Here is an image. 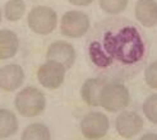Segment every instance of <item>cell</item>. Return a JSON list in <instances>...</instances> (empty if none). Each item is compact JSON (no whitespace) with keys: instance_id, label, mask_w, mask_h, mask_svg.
<instances>
[{"instance_id":"1","label":"cell","mask_w":157,"mask_h":140,"mask_svg":"<svg viewBox=\"0 0 157 140\" xmlns=\"http://www.w3.org/2000/svg\"><path fill=\"white\" fill-rule=\"evenodd\" d=\"M91 66L106 82L133 79L148 57V42L137 24L127 18H106L96 24L87 38Z\"/></svg>"},{"instance_id":"2","label":"cell","mask_w":157,"mask_h":140,"mask_svg":"<svg viewBox=\"0 0 157 140\" xmlns=\"http://www.w3.org/2000/svg\"><path fill=\"white\" fill-rule=\"evenodd\" d=\"M15 110L23 117L40 116L46 108V97L36 87H26L21 89L14 98Z\"/></svg>"},{"instance_id":"3","label":"cell","mask_w":157,"mask_h":140,"mask_svg":"<svg viewBox=\"0 0 157 140\" xmlns=\"http://www.w3.org/2000/svg\"><path fill=\"white\" fill-rule=\"evenodd\" d=\"M130 103V93L121 82H105L100 93V106L107 112H120Z\"/></svg>"},{"instance_id":"4","label":"cell","mask_w":157,"mask_h":140,"mask_svg":"<svg viewBox=\"0 0 157 140\" xmlns=\"http://www.w3.org/2000/svg\"><path fill=\"white\" fill-rule=\"evenodd\" d=\"M27 24L33 33L46 36L54 32L58 27V14L52 8L46 5H37L29 10Z\"/></svg>"},{"instance_id":"5","label":"cell","mask_w":157,"mask_h":140,"mask_svg":"<svg viewBox=\"0 0 157 140\" xmlns=\"http://www.w3.org/2000/svg\"><path fill=\"white\" fill-rule=\"evenodd\" d=\"M91 19L84 12L69 10L60 19V32L68 38H81L90 32Z\"/></svg>"},{"instance_id":"6","label":"cell","mask_w":157,"mask_h":140,"mask_svg":"<svg viewBox=\"0 0 157 140\" xmlns=\"http://www.w3.org/2000/svg\"><path fill=\"white\" fill-rule=\"evenodd\" d=\"M79 127L82 135L87 140H100L109 133L110 121L104 112L91 111L83 116Z\"/></svg>"},{"instance_id":"7","label":"cell","mask_w":157,"mask_h":140,"mask_svg":"<svg viewBox=\"0 0 157 140\" xmlns=\"http://www.w3.org/2000/svg\"><path fill=\"white\" fill-rule=\"evenodd\" d=\"M65 68L56 61L48 60L37 69V80L46 89H58L65 79Z\"/></svg>"},{"instance_id":"8","label":"cell","mask_w":157,"mask_h":140,"mask_svg":"<svg viewBox=\"0 0 157 140\" xmlns=\"http://www.w3.org/2000/svg\"><path fill=\"white\" fill-rule=\"evenodd\" d=\"M143 119L134 111L123 110L115 119V129L119 136L124 139H132L140 134L143 130Z\"/></svg>"},{"instance_id":"9","label":"cell","mask_w":157,"mask_h":140,"mask_svg":"<svg viewBox=\"0 0 157 140\" xmlns=\"http://www.w3.org/2000/svg\"><path fill=\"white\" fill-rule=\"evenodd\" d=\"M46 59L56 61L65 69H70L77 59V52L72 43L67 41H54L46 50Z\"/></svg>"},{"instance_id":"10","label":"cell","mask_w":157,"mask_h":140,"mask_svg":"<svg viewBox=\"0 0 157 140\" xmlns=\"http://www.w3.org/2000/svg\"><path fill=\"white\" fill-rule=\"evenodd\" d=\"M25 70L18 64H8L0 68V89L14 92L25 82Z\"/></svg>"},{"instance_id":"11","label":"cell","mask_w":157,"mask_h":140,"mask_svg":"<svg viewBox=\"0 0 157 140\" xmlns=\"http://www.w3.org/2000/svg\"><path fill=\"white\" fill-rule=\"evenodd\" d=\"M136 19L146 28L157 26V2L156 0H138L134 5Z\"/></svg>"},{"instance_id":"12","label":"cell","mask_w":157,"mask_h":140,"mask_svg":"<svg viewBox=\"0 0 157 140\" xmlns=\"http://www.w3.org/2000/svg\"><path fill=\"white\" fill-rule=\"evenodd\" d=\"M105 82L106 80L100 76L88 78V79L84 80L81 88V97L87 106L90 107L100 106V93H101V89H102Z\"/></svg>"},{"instance_id":"13","label":"cell","mask_w":157,"mask_h":140,"mask_svg":"<svg viewBox=\"0 0 157 140\" xmlns=\"http://www.w3.org/2000/svg\"><path fill=\"white\" fill-rule=\"evenodd\" d=\"M19 50V38L12 29H0V60L13 59Z\"/></svg>"},{"instance_id":"14","label":"cell","mask_w":157,"mask_h":140,"mask_svg":"<svg viewBox=\"0 0 157 140\" xmlns=\"http://www.w3.org/2000/svg\"><path fill=\"white\" fill-rule=\"evenodd\" d=\"M19 122L14 112L8 108H0V139H8L17 134Z\"/></svg>"},{"instance_id":"15","label":"cell","mask_w":157,"mask_h":140,"mask_svg":"<svg viewBox=\"0 0 157 140\" xmlns=\"http://www.w3.org/2000/svg\"><path fill=\"white\" fill-rule=\"evenodd\" d=\"M21 140H51V133L44 123L33 122L25 127Z\"/></svg>"},{"instance_id":"16","label":"cell","mask_w":157,"mask_h":140,"mask_svg":"<svg viewBox=\"0 0 157 140\" xmlns=\"http://www.w3.org/2000/svg\"><path fill=\"white\" fill-rule=\"evenodd\" d=\"M26 13V3L23 0H8L4 5L3 15L9 22H18Z\"/></svg>"},{"instance_id":"17","label":"cell","mask_w":157,"mask_h":140,"mask_svg":"<svg viewBox=\"0 0 157 140\" xmlns=\"http://www.w3.org/2000/svg\"><path fill=\"white\" fill-rule=\"evenodd\" d=\"M129 0H98L101 10L110 15H117L123 13L128 6Z\"/></svg>"},{"instance_id":"18","label":"cell","mask_w":157,"mask_h":140,"mask_svg":"<svg viewBox=\"0 0 157 140\" xmlns=\"http://www.w3.org/2000/svg\"><path fill=\"white\" fill-rule=\"evenodd\" d=\"M142 111L148 121L157 125V93H152L144 99Z\"/></svg>"},{"instance_id":"19","label":"cell","mask_w":157,"mask_h":140,"mask_svg":"<svg viewBox=\"0 0 157 140\" xmlns=\"http://www.w3.org/2000/svg\"><path fill=\"white\" fill-rule=\"evenodd\" d=\"M144 82L151 89L157 90V60L152 61L144 70Z\"/></svg>"},{"instance_id":"20","label":"cell","mask_w":157,"mask_h":140,"mask_svg":"<svg viewBox=\"0 0 157 140\" xmlns=\"http://www.w3.org/2000/svg\"><path fill=\"white\" fill-rule=\"evenodd\" d=\"M68 2L75 6H87V5L92 4L95 0H68Z\"/></svg>"},{"instance_id":"21","label":"cell","mask_w":157,"mask_h":140,"mask_svg":"<svg viewBox=\"0 0 157 140\" xmlns=\"http://www.w3.org/2000/svg\"><path fill=\"white\" fill-rule=\"evenodd\" d=\"M139 140H157V134H153V133H147L144 135L140 136Z\"/></svg>"},{"instance_id":"22","label":"cell","mask_w":157,"mask_h":140,"mask_svg":"<svg viewBox=\"0 0 157 140\" xmlns=\"http://www.w3.org/2000/svg\"><path fill=\"white\" fill-rule=\"evenodd\" d=\"M2 19H3V10H2V8H0V23H2Z\"/></svg>"}]
</instances>
